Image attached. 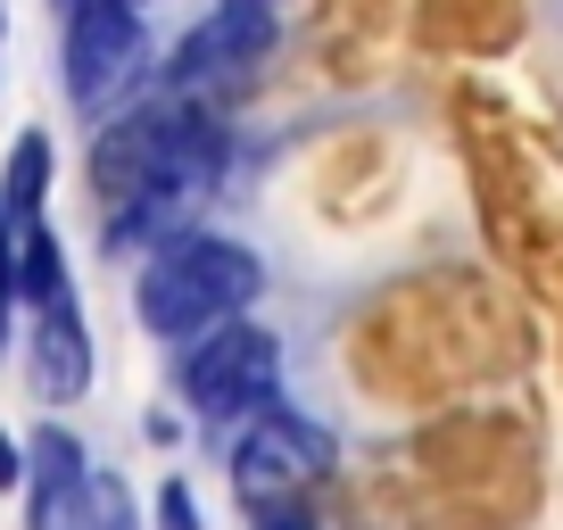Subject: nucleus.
<instances>
[{
    "label": "nucleus",
    "mask_w": 563,
    "mask_h": 530,
    "mask_svg": "<svg viewBox=\"0 0 563 530\" xmlns=\"http://www.w3.org/2000/svg\"><path fill=\"white\" fill-rule=\"evenodd\" d=\"M265 290V265L249 241H224V232H175L166 249H150L133 274V316L141 332L158 340H208L216 323H241Z\"/></svg>",
    "instance_id": "1"
},
{
    "label": "nucleus",
    "mask_w": 563,
    "mask_h": 530,
    "mask_svg": "<svg viewBox=\"0 0 563 530\" xmlns=\"http://www.w3.org/2000/svg\"><path fill=\"white\" fill-rule=\"evenodd\" d=\"M216 166H224V124L216 108L199 100H158L141 108V117L108 124L100 142H91V183H100V216L108 208H133L150 191H208Z\"/></svg>",
    "instance_id": "2"
},
{
    "label": "nucleus",
    "mask_w": 563,
    "mask_h": 530,
    "mask_svg": "<svg viewBox=\"0 0 563 530\" xmlns=\"http://www.w3.org/2000/svg\"><path fill=\"white\" fill-rule=\"evenodd\" d=\"M282 389V340L265 332V323H216L208 340H191L183 349V398H191V415H208V423H249V415L274 407Z\"/></svg>",
    "instance_id": "3"
},
{
    "label": "nucleus",
    "mask_w": 563,
    "mask_h": 530,
    "mask_svg": "<svg viewBox=\"0 0 563 530\" xmlns=\"http://www.w3.org/2000/svg\"><path fill=\"white\" fill-rule=\"evenodd\" d=\"M150 67V34L141 9L124 0H67V100L84 117H108Z\"/></svg>",
    "instance_id": "4"
},
{
    "label": "nucleus",
    "mask_w": 563,
    "mask_h": 530,
    "mask_svg": "<svg viewBox=\"0 0 563 530\" xmlns=\"http://www.w3.org/2000/svg\"><path fill=\"white\" fill-rule=\"evenodd\" d=\"M323 473H332V440H323V423L290 415L282 398H274L265 415H249L241 440H232V489H241V506H282V497H307Z\"/></svg>",
    "instance_id": "5"
},
{
    "label": "nucleus",
    "mask_w": 563,
    "mask_h": 530,
    "mask_svg": "<svg viewBox=\"0 0 563 530\" xmlns=\"http://www.w3.org/2000/svg\"><path fill=\"white\" fill-rule=\"evenodd\" d=\"M265 51H274V18H265L257 0H216L208 18L175 42V58H166V100H199L208 84L257 67Z\"/></svg>",
    "instance_id": "6"
},
{
    "label": "nucleus",
    "mask_w": 563,
    "mask_h": 530,
    "mask_svg": "<svg viewBox=\"0 0 563 530\" xmlns=\"http://www.w3.org/2000/svg\"><path fill=\"white\" fill-rule=\"evenodd\" d=\"M84 506H91L84 440L58 423L34 431V448H25V530H84Z\"/></svg>",
    "instance_id": "7"
},
{
    "label": "nucleus",
    "mask_w": 563,
    "mask_h": 530,
    "mask_svg": "<svg viewBox=\"0 0 563 530\" xmlns=\"http://www.w3.org/2000/svg\"><path fill=\"white\" fill-rule=\"evenodd\" d=\"M34 316V389L42 398H84L91 389V332H84V307L51 299V307H25Z\"/></svg>",
    "instance_id": "8"
},
{
    "label": "nucleus",
    "mask_w": 563,
    "mask_h": 530,
    "mask_svg": "<svg viewBox=\"0 0 563 530\" xmlns=\"http://www.w3.org/2000/svg\"><path fill=\"white\" fill-rule=\"evenodd\" d=\"M51 133H18L9 166H0V216L9 224H42V191H51Z\"/></svg>",
    "instance_id": "9"
},
{
    "label": "nucleus",
    "mask_w": 563,
    "mask_h": 530,
    "mask_svg": "<svg viewBox=\"0 0 563 530\" xmlns=\"http://www.w3.org/2000/svg\"><path fill=\"white\" fill-rule=\"evenodd\" d=\"M9 274H18V299L25 307H51V299H67V249H58V232L51 224H25L18 232V265H9Z\"/></svg>",
    "instance_id": "10"
},
{
    "label": "nucleus",
    "mask_w": 563,
    "mask_h": 530,
    "mask_svg": "<svg viewBox=\"0 0 563 530\" xmlns=\"http://www.w3.org/2000/svg\"><path fill=\"white\" fill-rule=\"evenodd\" d=\"M84 530H141L133 514V489L117 473H91V506H84Z\"/></svg>",
    "instance_id": "11"
},
{
    "label": "nucleus",
    "mask_w": 563,
    "mask_h": 530,
    "mask_svg": "<svg viewBox=\"0 0 563 530\" xmlns=\"http://www.w3.org/2000/svg\"><path fill=\"white\" fill-rule=\"evenodd\" d=\"M158 530H199V497L183 473H166V489H158Z\"/></svg>",
    "instance_id": "12"
},
{
    "label": "nucleus",
    "mask_w": 563,
    "mask_h": 530,
    "mask_svg": "<svg viewBox=\"0 0 563 530\" xmlns=\"http://www.w3.org/2000/svg\"><path fill=\"white\" fill-rule=\"evenodd\" d=\"M249 522L257 530H316V506H307V497H282V506H249Z\"/></svg>",
    "instance_id": "13"
},
{
    "label": "nucleus",
    "mask_w": 563,
    "mask_h": 530,
    "mask_svg": "<svg viewBox=\"0 0 563 530\" xmlns=\"http://www.w3.org/2000/svg\"><path fill=\"white\" fill-rule=\"evenodd\" d=\"M9 481H25V464H18V440L0 431V489H9Z\"/></svg>",
    "instance_id": "14"
},
{
    "label": "nucleus",
    "mask_w": 563,
    "mask_h": 530,
    "mask_svg": "<svg viewBox=\"0 0 563 530\" xmlns=\"http://www.w3.org/2000/svg\"><path fill=\"white\" fill-rule=\"evenodd\" d=\"M257 9H265V18H282V0H257Z\"/></svg>",
    "instance_id": "15"
},
{
    "label": "nucleus",
    "mask_w": 563,
    "mask_h": 530,
    "mask_svg": "<svg viewBox=\"0 0 563 530\" xmlns=\"http://www.w3.org/2000/svg\"><path fill=\"white\" fill-rule=\"evenodd\" d=\"M0 25H9V9H0Z\"/></svg>",
    "instance_id": "16"
},
{
    "label": "nucleus",
    "mask_w": 563,
    "mask_h": 530,
    "mask_svg": "<svg viewBox=\"0 0 563 530\" xmlns=\"http://www.w3.org/2000/svg\"><path fill=\"white\" fill-rule=\"evenodd\" d=\"M124 9H133V0H124Z\"/></svg>",
    "instance_id": "17"
}]
</instances>
